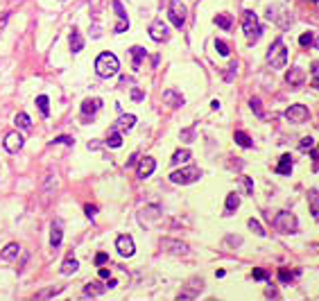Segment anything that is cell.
Masks as SVG:
<instances>
[{"label": "cell", "instance_id": "ab89813d", "mask_svg": "<svg viewBox=\"0 0 319 301\" xmlns=\"http://www.w3.org/2000/svg\"><path fill=\"white\" fill-rule=\"evenodd\" d=\"M254 279H258V281H265V279H267V272L258 267V270H254Z\"/></svg>", "mask_w": 319, "mask_h": 301}, {"label": "cell", "instance_id": "d6986e66", "mask_svg": "<svg viewBox=\"0 0 319 301\" xmlns=\"http://www.w3.org/2000/svg\"><path fill=\"white\" fill-rule=\"evenodd\" d=\"M18 252H20L18 245H16V242H9V245H7V247L0 252V258H2V261H11V258L18 256Z\"/></svg>", "mask_w": 319, "mask_h": 301}, {"label": "cell", "instance_id": "ac0fdd59", "mask_svg": "<svg viewBox=\"0 0 319 301\" xmlns=\"http://www.w3.org/2000/svg\"><path fill=\"white\" fill-rule=\"evenodd\" d=\"M61 238H64V231H61V224H52V231H50V245H52L54 249L61 245Z\"/></svg>", "mask_w": 319, "mask_h": 301}, {"label": "cell", "instance_id": "4dcf8cb0", "mask_svg": "<svg viewBox=\"0 0 319 301\" xmlns=\"http://www.w3.org/2000/svg\"><path fill=\"white\" fill-rule=\"evenodd\" d=\"M315 43V36H313V32H304V34L299 36V45L301 48H310V45Z\"/></svg>", "mask_w": 319, "mask_h": 301}, {"label": "cell", "instance_id": "b9f144b4", "mask_svg": "<svg viewBox=\"0 0 319 301\" xmlns=\"http://www.w3.org/2000/svg\"><path fill=\"white\" fill-rule=\"evenodd\" d=\"M245 188H247V195H254V181L249 177H245Z\"/></svg>", "mask_w": 319, "mask_h": 301}, {"label": "cell", "instance_id": "6da1fadb", "mask_svg": "<svg viewBox=\"0 0 319 301\" xmlns=\"http://www.w3.org/2000/svg\"><path fill=\"white\" fill-rule=\"evenodd\" d=\"M95 70H98L100 77H113V75H118V70H120L118 57L113 52H102L95 59Z\"/></svg>", "mask_w": 319, "mask_h": 301}, {"label": "cell", "instance_id": "74e56055", "mask_svg": "<svg viewBox=\"0 0 319 301\" xmlns=\"http://www.w3.org/2000/svg\"><path fill=\"white\" fill-rule=\"evenodd\" d=\"M57 292H61V286L59 288H52V290H45V292H39V299H45V297H52V295H57Z\"/></svg>", "mask_w": 319, "mask_h": 301}, {"label": "cell", "instance_id": "8992f818", "mask_svg": "<svg viewBox=\"0 0 319 301\" xmlns=\"http://www.w3.org/2000/svg\"><path fill=\"white\" fill-rule=\"evenodd\" d=\"M167 16H170V23L174 27H183V23H186V5H183L181 0H170Z\"/></svg>", "mask_w": 319, "mask_h": 301}, {"label": "cell", "instance_id": "277c9868", "mask_svg": "<svg viewBox=\"0 0 319 301\" xmlns=\"http://www.w3.org/2000/svg\"><path fill=\"white\" fill-rule=\"evenodd\" d=\"M274 229L281 233H297V227H299V222H297V217L295 213H290V211H281L279 215L274 217Z\"/></svg>", "mask_w": 319, "mask_h": 301}, {"label": "cell", "instance_id": "5b68a950", "mask_svg": "<svg viewBox=\"0 0 319 301\" xmlns=\"http://www.w3.org/2000/svg\"><path fill=\"white\" fill-rule=\"evenodd\" d=\"M199 177H201V170L195 168V165H190V168H183V170H177V172H172V174H170V181H172V183H181V186H186V183L197 181Z\"/></svg>", "mask_w": 319, "mask_h": 301}, {"label": "cell", "instance_id": "1f68e13d", "mask_svg": "<svg viewBox=\"0 0 319 301\" xmlns=\"http://www.w3.org/2000/svg\"><path fill=\"white\" fill-rule=\"evenodd\" d=\"M107 145H109V148H120V145H123V136L118 134V129H116V132H113L111 136H109Z\"/></svg>", "mask_w": 319, "mask_h": 301}, {"label": "cell", "instance_id": "484cf974", "mask_svg": "<svg viewBox=\"0 0 319 301\" xmlns=\"http://www.w3.org/2000/svg\"><path fill=\"white\" fill-rule=\"evenodd\" d=\"M104 290H107V286H102L100 281H93V283L86 286V295L89 297H95V295H100V292H104Z\"/></svg>", "mask_w": 319, "mask_h": 301}, {"label": "cell", "instance_id": "9c48e42d", "mask_svg": "<svg viewBox=\"0 0 319 301\" xmlns=\"http://www.w3.org/2000/svg\"><path fill=\"white\" fill-rule=\"evenodd\" d=\"M116 249H118L120 256H134V252H136V247H134V238L132 236H118V240H116Z\"/></svg>", "mask_w": 319, "mask_h": 301}, {"label": "cell", "instance_id": "816d5d0a", "mask_svg": "<svg viewBox=\"0 0 319 301\" xmlns=\"http://www.w3.org/2000/svg\"><path fill=\"white\" fill-rule=\"evenodd\" d=\"M315 45H317V48H319V36H317V39H315Z\"/></svg>", "mask_w": 319, "mask_h": 301}, {"label": "cell", "instance_id": "44dd1931", "mask_svg": "<svg viewBox=\"0 0 319 301\" xmlns=\"http://www.w3.org/2000/svg\"><path fill=\"white\" fill-rule=\"evenodd\" d=\"M136 125V116H120V120L116 123V129H132Z\"/></svg>", "mask_w": 319, "mask_h": 301}, {"label": "cell", "instance_id": "60d3db41", "mask_svg": "<svg viewBox=\"0 0 319 301\" xmlns=\"http://www.w3.org/2000/svg\"><path fill=\"white\" fill-rule=\"evenodd\" d=\"M310 156H313L315 165H319V145H317V148H310Z\"/></svg>", "mask_w": 319, "mask_h": 301}, {"label": "cell", "instance_id": "8d00e7d4", "mask_svg": "<svg viewBox=\"0 0 319 301\" xmlns=\"http://www.w3.org/2000/svg\"><path fill=\"white\" fill-rule=\"evenodd\" d=\"M313 73H315L313 86H315V89H319V61H315V64H313Z\"/></svg>", "mask_w": 319, "mask_h": 301}, {"label": "cell", "instance_id": "836d02e7", "mask_svg": "<svg viewBox=\"0 0 319 301\" xmlns=\"http://www.w3.org/2000/svg\"><path fill=\"white\" fill-rule=\"evenodd\" d=\"M249 229H251V231H254V233H258V236H265V229H263V227H260V222H258V220H254V217H251V220H249Z\"/></svg>", "mask_w": 319, "mask_h": 301}, {"label": "cell", "instance_id": "30bf717a", "mask_svg": "<svg viewBox=\"0 0 319 301\" xmlns=\"http://www.w3.org/2000/svg\"><path fill=\"white\" fill-rule=\"evenodd\" d=\"M285 82H288L292 89H299L301 84L306 82V73H304V68H299V66H295V68H290L288 70V75H285Z\"/></svg>", "mask_w": 319, "mask_h": 301}, {"label": "cell", "instance_id": "7bdbcfd3", "mask_svg": "<svg viewBox=\"0 0 319 301\" xmlns=\"http://www.w3.org/2000/svg\"><path fill=\"white\" fill-rule=\"evenodd\" d=\"M54 143H64V145H73V139H70V136H59V139H54Z\"/></svg>", "mask_w": 319, "mask_h": 301}, {"label": "cell", "instance_id": "f35d334b", "mask_svg": "<svg viewBox=\"0 0 319 301\" xmlns=\"http://www.w3.org/2000/svg\"><path fill=\"white\" fill-rule=\"evenodd\" d=\"M249 104H251V109L256 111V116H263V109H260V100H258V98H254Z\"/></svg>", "mask_w": 319, "mask_h": 301}, {"label": "cell", "instance_id": "52a82bcc", "mask_svg": "<svg viewBox=\"0 0 319 301\" xmlns=\"http://www.w3.org/2000/svg\"><path fill=\"white\" fill-rule=\"evenodd\" d=\"M285 118H288L290 123H295V125H304L306 120L310 118V111H308V107H304V104H292V107L285 109Z\"/></svg>", "mask_w": 319, "mask_h": 301}, {"label": "cell", "instance_id": "2e32d148", "mask_svg": "<svg viewBox=\"0 0 319 301\" xmlns=\"http://www.w3.org/2000/svg\"><path fill=\"white\" fill-rule=\"evenodd\" d=\"M145 48H141V45H134L132 48V57H134V64H132V68L134 70H138L141 68V64H143V59H145Z\"/></svg>", "mask_w": 319, "mask_h": 301}, {"label": "cell", "instance_id": "e0dca14e", "mask_svg": "<svg viewBox=\"0 0 319 301\" xmlns=\"http://www.w3.org/2000/svg\"><path fill=\"white\" fill-rule=\"evenodd\" d=\"M276 172L279 174H290L292 172V156L290 154H283L279 161V165H276Z\"/></svg>", "mask_w": 319, "mask_h": 301}, {"label": "cell", "instance_id": "681fc988", "mask_svg": "<svg viewBox=\"0 0 319 301\" xmlns=\"http://www.w3.org/2000/svg\"><path fill=\"white\" fill-rule=\"evenodd\" d=\"M181 136H183V139H190V136H192V129H186V132H181Z\"/></svg>", "mask_w": 319, "mask_h": 301}, {"label": "cell", "instance_id": "9a60e30c", "mask_svg": "<svg viewBox=\"0 0 319 301\" xmlns=\"http://www.w3.org/2000/svg\"><path fill=\"white\" fill-rule=\"evenodd\" d=\"M163 100H165V102L170 104L172 109H177V107H181V104H183V95L177 93L174 89H167L165 93H163Z\"/></svg>", "mask_w": 319, "mask_h": 301}, {"label": "cell", "instance_id": "d4e9b609", "mask_svg": "<svg viewBox=\"0 0 319 301\" xmlns=\"http://www.w3.org/2000/svg\"><path fill=\"white\" fill-rule=\"evenodd\" d=\"M188 158H190V152L188 150H179V152H174V156L170 161H172V165H179V163H186Z\"/></svg>", "mask_w": 319, "mask_h": 301}, {"label": "cell", "instance_id": "8fae6325", "mask_svg": "<svg viewBox=\"0 0 319 301\" xmlns=\"http://www.w3.org/2000/svg\"><path fill=\"white\" fill-rule=\"evenodd\" d=\"M113 9H116V16H118V25L113 27V32H125L129 27V18L125 14V7L120 0H113Z\"/></svg>", "mask_w": 319, "mask_h": 301}, {"label": "cell", "instance_id": "4316f807", "mask_svg": "<svg viewBox=\"0 0 319 301\" xmlns=\"http://www.w3.org/2000/svg\"><path fill=\"white\" fill-rule=\"evenodd\" d=\"M233 139H236V143L240 145V148H251V145H254V143H251V139L247 136L245 132H236V136H233Z\"/></svg>", "mask_w": 319, "mask_h": 301}, {"label": "cell", "instance_id": "bcb514c9", "mask_svg": "<svg viewBox=\"0 0 319 301\" xmlns=\"http://www.w3.org/2000/svg\"><path fill=\"white\" fill-rule=\"evenodd\" d=\"M132 98H134V100H143V93H141L138 89H134V91H132Z\"/></svg>", "mask_w": 319, "mask_h": 301}, {"label": "cell", "instance_id": "3957f363", "mask_svg": "<svg viewBox=\"0 0 319 301\" xmlns=\"http://www.w3.org/2000/svg\"><path fill=\"white\" fill-rule=\"evenodd\" d=\"M242 30H245V36L249 43H256V41L260 39V34H263V25H260L258 16L254 14V11L247 9L245 16H242Z\"/></svg>", "mask_w": 319, "mask_h": 301}, {"label": "cell", "instance_id": "cb8c5ba5", "mask_svg": "<svg viewBox=\"0 0 319 301\" xmlns=\"http://www.w3.org/2000/svg\"><path fill=\"white\" fill-rule=\"evenodd\" d=\"M79 263L75 261V258H66L64 265H61V274H73V272H77Z\"/></svg>", "mask_w": 319, "mask_h": 301}, {"label": "cell", "instance_id": "f546056e", "mask_svg": "<svg viewBox=\"0 0 319 301\" xmlns=\"http://www.w3.org/2000/svg\"><path fill=\"white\" fill-rule=\"evenodd\" d=\"M215 23L220 25L222 30H229V27H231V16L229 14H217L215 16Z\"/></svg>", "mask_w": 319, "mask_h": 301}, {"label": "cell", "instance_id": "7dc6e473", "mask_svg": "<svg viewBox=\"0 0 319 301\" xmlns=\"http://www.w3.org/2000/svg\"><path fill=\"white\" fill-rule=\"evenodd\" d=\"M95 211H98L95 206H86V215H89V217H93V215H95Z\"/></svg>", "mask_w": 319, "mask_h": 301}, {"label": "cell", "instance_id": "7a4b0ae2", "mask_svg": "<svg viewBox=\"0 0 319 301\" xmlns=\"http://www.w3.org/2000/svg\"><path fill=\"white\" fill-rule=\"evenodd\" d=\"M267 64L274 70L285 68V64H288V48H285L283 39H276L274 43L270 45V50H267Z\"/></svg>", "mask_w": 319, "mask_h": 301}, {"label": "cell", "instance_id": "d6a6232c", "mask_svg": "<svg viewBox=\"0 0 319 301\" xmlns=\"http://www.w3.org/2000/svg\"><path fill=\"white\" fill-rule=\"evenodd\" d=\"M310 148H315V139L313 136H304V139L299 141V150L306 152V150H310Z\"/></svg>", "mask_w": 319, "mask_h": 301}, {"label": "cell", "instance_id": "ffe728a7", "mask_svg": "<svg viewBox=\"0 0 319 301\" xmlns=\"http://www.w3.org/2000/svg\"><path fill=\"white\" fill-rule=\"evenodd\" d=\"M308 202H310V211H313V217L319 222V193H317V190H310V193H308Z\"/></svg>", "mask_w": 319, "mask_h": 301}, {"label": "cell", "instance_id": "ee69618b", "mask_svg": "<svg viewBox=\"0 0 319 301\" xmlns=\"http://www.w3.org/2000/svg\"><path fill=\"white\" fill-rule=\"evenodd\" d=\"M107 261H109L107 254H98V256H95V265H102V263H107Z\"/></svg>", "mask_w": 319, "mask_h": 301}, {"label": "cell", "instance_id": "d590c367", "mask_svg": "<svg viewBox=\"0 0 319 301\" xmlns=\"http://www.w3.org/2000/svg\"><path fill=\"white\" fill-rule=\"evenodd\" d=\"M279 279L283 283H288V281H292V279H295V274H292V272H288V270H279Z\"/></svg>", "mask_w": 319, "mask_h": 301}, {"label": "cell", "instance_id": "603a6c76", "mask_svg": "<svg viewBox=\"0 0 319 301\" xmlns=\"http://www.w3.org/2000/svg\"><path fill=\"white\" fill-rule=\"evenodd\" d=\"M82 48H84V39H82V34L73 30V34H70V50H73V52H79Z\"/></svg>", "mask_w": 319, "mask_h": 301}, {"label": "cell", "instance_id": "f1b7e54d", "mask_svg": "<svg viewBox=\"0 0 319 301\" xmlns=\"http://www.w3.org/2000/svg\"><path fill=\"white\" fill-rule=\"evenodd\" d=\"M16 125H18L20 129H32L30 116H27V114H16Z\"/></svg>", "mask_w": 319, "mask_h": 301}, {"label": "cell", "instance_id": "f907efd6", "mask_svg": "<svg viewBox=\"0 0 319 301\" xmlns=\"http://www.w3.org/2000/svg\"><path fill=\"white\" fill-rule=\"evenodd\" d=\"M304 2H310V5H317V0H304Z\"/></svg>", "mask_w": 319, "mask_h": 301}, {"label": "cell", "instance_id": "5bb4252c", "mask_svg": "<svg viewBox=\"0 0 319 301\" xmlns=\"http://www.w3.org/2000/svg\"><path fill=\"white\" fill-rule=\"evenodd\" d=\"M100 107H102V100L100 98H89V100H84L82 104V114L84 116H93L100 111Z\"/></svg>", "mask_w": 319, "mask_h": 301}, {"label": "cell", "instance_id": "7c38bea8", "mask_svg": "<svg viewBox=\"0 0 319 301\" xmlns=\"http://www.w3.org/2000/svg\"><path fill=\"white\" fill-rule=\"evenodd\" d=\"M2 145H5V150H7V152L16 154L20 148H23V136H20L18 132H11V134H7V136H5V141H2Z\"/></svg>", "mask_w": 319, "mask_h": 301}, {"label": "cell", "instance_id": "c3c4849f", "mask_svg": "<svg viewBox=\"0 0 319 301\" xmlns=\"http://www.w3.org/2000/svg\"><path fill=\"white\" fill-rule=\"evenodd\" d=\"M100 279H109V270H107V267H102V270H100Z\"/></svg>", "mask_w": 319, "mask_h": 301}, {"label": "cell", "instance_id": "83f0119b", "mask_svg": "<svg viewBox=\"0 0 319 301\" xmlns=\"http://www.w3.org/2000/svg\"><path fill=\"white\" fill-rule=\"evenodd\" d=\"M36 104H39V111L43 116H50V100L45 98V95H39V98H36Z\"/></svg>", "mask_w": 319, "mask_h": 301}, {"label": "cell", "instance_id": "4fadbf2b", "mask_svg": "<svg viewBox=\"0 0 319 301\" xmlns=\"http://www.w3.org/2000/svg\"><path fill=\"white\" fill-rule=\"evenodd\" d=\"M154 170H157V161H154L152 156L141 158V163H138V177H141V179H148V177H152Z\"/></svg>", "mask_w": 319, "mask_h": 301}, {"label": "cell", "instance_id": "7402d4cb", "mask_svg": "<svg viewBox=\"0 0 319 301\" xmlns=\"http://www.w3.org/2000/svg\"><path fill=\"white\" fill-rule=\"evenodd\" d=\"M238 206H240V197H238L236 193H229V195H226V215H229V213H233Z\"/></svg>", "mask_w": 319, "mask_h": 301}, {"label": "cell", "instance_id": "ba28073f", "mask_svg": "<svg viewBox=\"0 0 319 301\" xmlns=\"http://www.w3.org/2000/svg\"><path fill=\"white\" fill-rule=\"evenodd\" d=\"M150 36H152V41H165L167 36H170V30H167V25L163 23L161 18H157L152 25H150Z\"/></svg>", "mask_w": 319, "mask_h": 301}, {"label": "cell", "instance_id": "e575fe53", "mask_svg": "<svg viewBox=\"0 0 319 301\" xmlns=\"http://www.w3.org/2000/svg\"><path fill=\"white\" fill-rule=\"evenodd\" d=\"M215 50L222 54V57H229V45H226L222 39H217V41H215Z\"/></svg>", "mask_w": 319, "mask_h": 301}, {"label": "cell", "instance_id": "f6af8a7d", "mask_svg": "<svg viewBox=\"0 0 319 301\" xmlns=\"http://www.w3.org/2000/svg\"><path fill=\"white\" fill-rule=\"evenodd\" d=\"M7 18H9V16H7V14H2V18H0V32L5 30V25H7Z\"/></svg>", "mask_w": 319, "mask_h": 301}]
</instances>
